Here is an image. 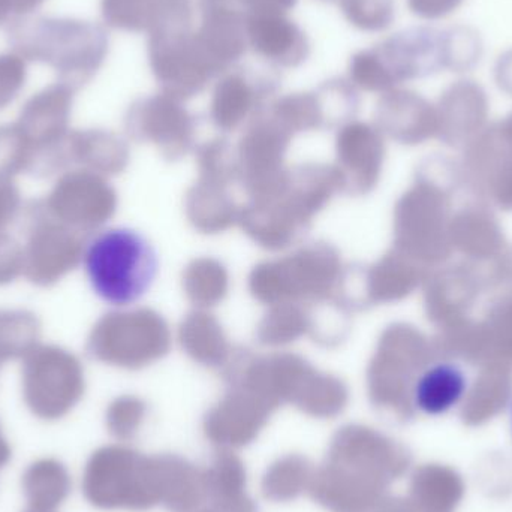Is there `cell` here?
<instances>
[{"label":"cell","instance_id":"f1b7e54d","mask_svg":"<svg viewBox=\"0 0 512 512\" xmlns=\"http://www.w3.org/2000/svg\"><path fill=\"white\" fill-rule=\"evenodd\" d=\"M11 447H9L8 441L3 436L2 427H0V469L11 460Z\"/></svg>","mask_w":512,"mask_h":512},{"label":"cell","instance_id":"44dd1931","mask_svg":"<svg viewBox=\"0 0 512 512\" xmlns=\"http://www.w3.org/2000/svg\"><path fill=\"white\" fill-rule=\"evenodd\" d=\"M447 44V69L468 71L480 62L483 54L480 36L469 27H454L445 30Z\"/></svg>","mask_w":512,"mask_h":512},{"label":"cell","instance_id":"30bf717a","mask_svg":"<svg viewBox=\"0 0 512 512\" xmlns=\"http://www.w3.org/2000/svg\"><path fill=\"white\" fill-rule=\"evenodd\" d=\"M201 24L195 30V41L218 75L237 65L248 51V15L234 0H200Z\"/></svg>","mask_w":512,"mask_h":512},{"label":"cell","instance_id":"ac0fdd59","mask_svg":"<svg viewBox=\"0 0 512 512\" xmlns=\"http://www.w3.org/2000/svg\"><path fill=\"white\" fill-rule=\"evenodd\" d=\"M159 6L161 0H101L102 20L111 29L149 33Z\"/></svg>","mask_w":512,"mask_h":512},{"label":"cell","instance_id":"4fadbf2b","mask_svg":"<svg viewBox=\"0 0 512 512\" xmlns=\"http://www.w3.org/2000/svg\"><path fill=\"white\" fill-rule=\"evenodd\" d=\"M204 496L207 510L212 512H258L246 493V469L242 460L231 450H222L213 456L203 469Z\"/></svg>","mask_w":512,"mask_h":512},{"label":"cell","instance_id":"d4e9b609","mask_svg":"<svg viewBox=\"0 0 512 512\" xmlns=\"http://www.w3.org/2000/svg\"><path fill=\"white\" fill-rule=\"evenodd\" d=\"M21 212V194L14 179L0 176V233L14 224Z\"/></svg>","mask_w":512,"mask_h":512},{"label":"cell","instance_id":"f546056e","mask_svg":"<svg viewBox=\"0 0 512 512\" xmlns=\"http://www.w3.org/2000/svg\"><path fill=\"white\" fill-rule=\"evenodd\" d=\"M14 17V6L12 0H0V26Z\"/></svg>","mask_w":512,"mask_h":512},{"label":"cell","instance_id":"7402d4cb","mask_svg":"<svg viewBox=\"0 0 512 512\" xmlns=\"http://www.w3.org/2000/svg\"><path fill=\"white\" fill-rule=\"evenodd\" d=\"M26 81V60L14 51L0 54V111L18 98Z\"/></svg>","mask_w":512,"mask_h":512},{"label":"cell","instance_id":"d6986e66","mask_svg":"<svg viewBox=\"0 0 512 512\" xmlns=\"http://www.w3.org/2000/svg\"><path fill=\"white\" fill-rule=\"evenodd\" d=\"M36 152L15 123L0 126V176L14 179L35 170Z\"/></svg>","mask_w":512,"mask_h":512},{"label":"cell","instance_id":"6da1fadb","mask_svg":"<svg viewBox=\"0 0 512 512\" xmlns=\"http://www.w3.org/2000/svg\"><path fill=\"white\" fill-rule=\"evenodd\" d=\"M8 39L14 53L50 66L74 92L98 74L110 51L107 30L77 18H17Z\"/></svg>","mask_w":512,"mask_h":512},{"label":"cell","instance_id":"4316f807","mask_svg":"<svg viewBox=\"0 0 512 512\" xmlns=\"http://www.w3.org/2000/svg\"><path fill=\"white\" fill-rule=\"evenodd\" d=\"M246 15L286 14L294 8L297 0H234Z\"/></svg>","mask_w":512,"mask_h":512},{"label":"cell","instance_id":"8fae6325","mask_svg":"<svg viewBox=\"0 0 512 512\" xmlns=\"http://www.w3.org/2000/svg\"><path fill=\"white\" fill-rule=\"evenodd\" d=\"M41 206L54 221L75 230L101 224L108 201L98 180L83 171H71L57 179Z\"/></svg>","mask_w":512,"mask_h":512},{"label":"cell","instance_id":"83f0119b","mask_svg":"<svg viewBox=\"0 0 512 512\" xmlns=\"http://www.w3.org/2000/svg\"><path fill=\"white\" fill-rule=\"evenodd\" d=\"M44 2L45 0H12L15 20L32 14V12L36 11V9H38Z\"/></svg>","mask_w":512,"mask_h":512},{"label":"cell","instance_id":"277c9868","mask_svg":"<svg viewBox=\"0 0 512 512\" xmlns=\"http://www.w3.org/2000/svg\"><path fill=\"white\" fill-rule=\"evenodd\" d=\"M83 493L99 510H152L164 498L161 456L120 445L99 448L84 469Z\"/></svg>","mask_w":512,"mask_h":512},{"label":"cell","instance_id":"7c38bea8","mask_svg":"<svg viewBox=\"0 0 512 512\" xmlns=\"http://www.w3.org/2000/svg\"><path fill=\"white\" fill-rule=\"evenodd\" d=\"M246 30L249 48L268 65L297 68L309 57V38L286 14L248 15Z\"/></svg>","mask_w":512,"mask_h":512},{"label":"cell","instance_id":"5b68a950","mask_svg":"<svg viewBox=\"0 0 512 512\" xmlns=\"http://www.w3.org/2000/svg\"><path fill=\"white\" fill-rule=\"evenodd\" d=\"M447 69L445 30L412 27L349 60V75L364 89L384 90L415 78L429 77Z\"/></svg>","mask_w":512,"mask_h":512},{"label":"cell","instance_id":"9c48e42d","mask_svg":"<svg viewBox=\"0 0 512 512\" xmlns=\"http://www.w3.org/2000/svg\"><path fill=\"white\" fill-rule=\"evenodd\" d=\"M147 56L159 83L173 92H197L215 77L198 48L192 26L150 32Z\"/></svg>","mask_w":512,"mask_h":512},{"label":"cell","instance_id":"d6a6232c","mask_svg":"<svg viewBox=\"0 0 512 512\" xmlns=\"http://www.w3.org/2000/svg\"><path fill=\"white\" fill-rule=\"evenodd\" d=\"M324 2H334V0H324Z\"/></svg>","mask_w":512,"mask_h":512},{"label":"cell","instance_id":"1f68e13d","mask_svg":"<svg viewBox=\"0 0 512 512\" xmlns=\"http://www.w3.org/2000/svg\"><path fill=\"white\" fill-rule=\"evenodd\" d=\"M29 512H45V511H35V510H30Z\"/></svg>","mask_w":512,"mask_h":512},{"label":"cell","instance_id":"cb8c5ba5","mask_svg":"<svg viewBox=\"0 0 512 512\" xmlns=\"http://www.w3.org/2000/svg\"><path fill=\"white\" fill-rule=\"evenodd\" d=\"M137 418L138 414L134 406L126 402L116 403L108 411V430L117 439L132 438L138 426Z\"/></svg>","mask_w":512,"mask_h":512},{"label":"cell","instance_id":"4dcf8cb0","mask_svg":"<svg viewBox=\"0 0 512 512\" xmlns=\"http://www.w3.org/2000/svg\"><path fill=\"white\" fill-rule=\"evenodd\" d=\"M195 512H212V511H209V510H207V508H206V510L195 511Z\"/></svg>","mask_w":512,"mask_h":512},{"label":"cell","instance_id":"5bb4252c","mask_svg":"<svg viewBox=\"0 0 512 512\" xmlns=\"http://www.w3.org/2000/svg\"><path fill=\"white\" fill-rule=\"evenodd\" d=\"M468 390L465 372L456 364L441 363L427 369L414 387L415 408L426 415L447 414Z\"/></svg>","mask_w":512,"mask_h":512},{"label":"cell","instance_id":"e0dca14e","mask_svg":"<svg viewBox=\"0 0 512 512\" xmlns=\"http://www.w3.org/2000/svg\"><path fill=\"white\" fill-rule=\"evenodd\" d=\"M41 321L26 309H0V369L8 361L23 360L41 345Z\"/></svg>","mask_w":512,"mask_h":512},{"label":"cell","instance_id":"484cf974","mask_svg":"<svg viewBox=\"0 0 512 512\" xmlns=\"http://www.w3.org/2000/svg\"><path fill=\"white\" fill-rule=\"evenodd\" d=\"M465 0H408L412 14L423 20H441L459 8Z\"/></svg>","mask_w":512,"mask_h":512},{"label":"cell","instance_id":"9a60e30c","mask_svg":"<svg viewBox=\"0 0 512 512\" xmlns=\"http://www.w3.org/2000/svg\"><path fill=\"white\" fill-rule=\"evenodd\" d=\"M30 510L53 512L71 493V477L62 463L42 459L32 463L21 480Z\"/></svg>","mask_w":512,"mask_h":512},{"label":"cell","instance_id":"ffe728a7","mask_svg":"<svg viewBox=\"0 0 512 512\" xmlns=\"http://www.w3.org/2000/svg\"><path fill=\"white\" fill-rule=\"evenodd\" d=\"M346 20L363 32H384L396 17L394 0H339Z\"/></svg>","mask_w":512,"mask_h":512},{"label":"cell","instance_id":"2e32d148","mask_svg":"<svg viewBox=\"0 0 512 512\" xmlns=\"http://www.w3.org/2000/svg\"><path fill=\"white\" fill-rule=\"evenodd\" d=\"M315 468L307 457L289 454L270 466L262 478V495L273 502H289L307 492Z\"/></svg>","mask_w":512,"mask_h":512},{"label":"cell","instance_id":"ba28073f","mask_svg":"<svg viewBox=\"0 0 512 512\" xmlns=\"http://www.w3.org/2000/svg\"><path fill=\"white\" fill-rule=\"evenodd\" d=\"M23 274L32 285L51 288L83 261L84 246L72 228L54 221L41 203L30 209Z\"/></svg>","mask_w":512,"mask_h":512},{"label":"cell","instance_id":"603a6c76","mask_svg":"<svg viewBox=\"0 0 512 512\" xmlns=\"http://www.w3.org/2000/svg\"><path fill=\"white\" fill-rule=\"evenodd\" d=\"M24 271L23 246L6 234L0 233V286L15 282Z\"/></svg>","mask_w":512,"mask_h":512},{"label":"cell","instance_id":"836d02e7","mask_svg":"<svg viewBox=\"0 0 512 512\" xmlns=\"http://www.w3.org/2000/svg\"><path fill=\"white\" fill-rule=\"evenodd\" d=\"M511 424H512V405H511Z\"/></svg>","mask_w":512,"mask_h":512},{"label":"cell","instance_id":"8992f818","mask_svg":"<svg viewBox=\"0 0 512 512\" xmlns=\"http://www.w3.org/2000/svg\"><path fill=\"white\" fill-rule=\"evenodd\" d=\"M21 390L27 409L35 417L44 421L60 420L83 397V367L78 358L62 346H36L23 358Z\"/></svg>","mask_w":512,"mask_h":512},{"label":"cell","instance_id":"3957f363","mask_svg":"<svg viewBox=\"0 0 512 512\" xmlns=\"http://www.w3.org/2000/svg\"><path fill=\"white\" fill-rule=\"evenodd\" d=\"M358 429L337 433L324 463L315 469L309 493L330 512H369L378 499L381 448Z\"/></svg>","mask_w":512,"mask_h":512},{"label":"cell","instance_id":"7a4b0ae2","mask_svg":"<svg viewBox=\"0 0 512 512\" xmlns=\"http://www.w3.org/2000/svg\"><path fill=\"white\" fill-rule=\"evenodd\" d=\"M93 292L111 306L138 303L159 271L158 252L146 236L131 228H108L93 236L83 254Z\"/></svg>","mask_w":512,"mask_h":512},{"label":"cell","instance_id":"52a82bcc","mask_svg":"<svg viewBox=\"0 0 512 512\" xmlns=\"http://www.w3.org/2000/svg\"><path fill=\"white\" fill-rule=\"evenodd\" d=\"M74 90L62 83L51 84L27 99L15 125L36 152L33 176H50L69 161V135Z\"/></svg>","mask_w":512,"mask_h":512}]
</instances>
